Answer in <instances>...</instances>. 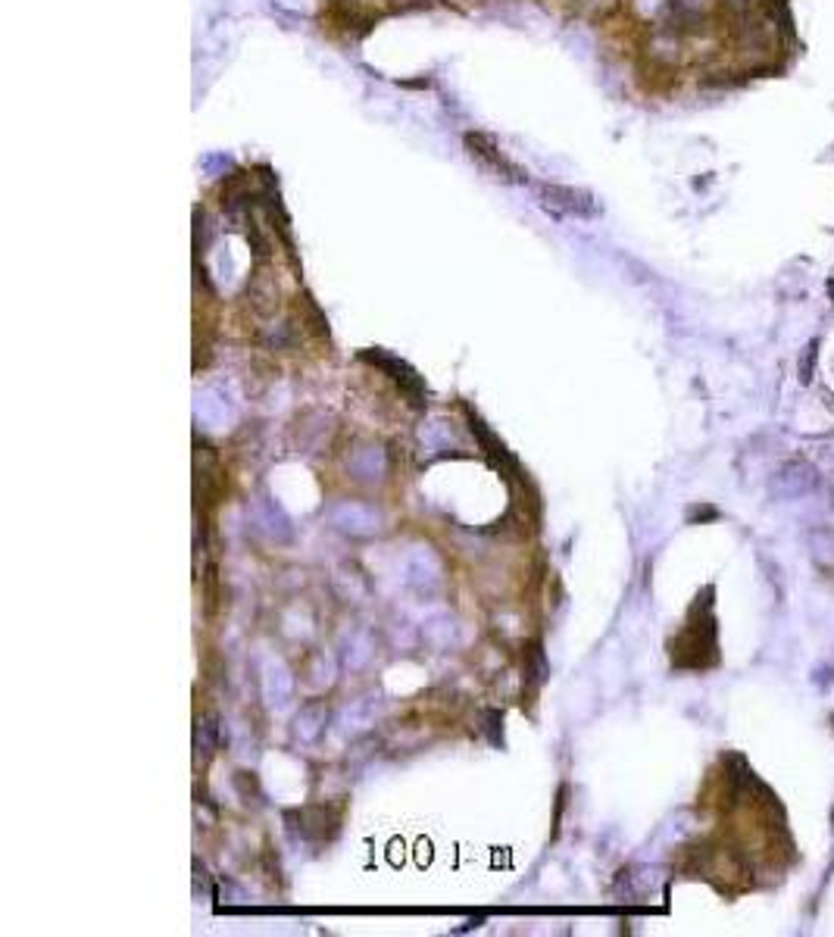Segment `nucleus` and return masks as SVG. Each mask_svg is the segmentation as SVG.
Returning <instances> with one entry per match:
<instances>
[{"mask_svg":"<svg viewBox=\"0 0 834 937\" xmlns=\"http://www.w3.org/2000/svg\"><path fill=\"white\" fill-rule=\"evenodd\" d=\"M672 659L682 669H707L716 662V629L709 616H700V604L691 609V622L672 644Z\"/></svg>","mask_w":834,"mask_h":937,"instance_id":"f257e3e1","label":"nucleus"},{"mask_svg":"<svg viewBox=\"0 0 834 937\" xmlns=\"http://www.w3.org/2000/svg\"><path fill=\"white\" fill-rule=\"evenodd\" d=\"M816 484H819L816 466H812L809 459L794 456V459H787V463H782V466L775 469L769 488H772V497H775V501H797V497L812 494Z\"/></svg>","mask_w":834,"mask_h":937,"instance_id":"f03ea898","label":"nucleus"},{"mask_svg":"<svg viewBox=\"0 0 834 937\" xmlns=\"http://www.w3.org/2000/svg\"><path fill=\"white\" fill-rule=\"evenodd\" d=\"M466 148H469V156L479 160L491 176L509 178V181H526V173H522L519 166H513L504 153L491 144V138H484V135H466Z\"/></svg>","mask_w":834,"mask_h":937,"instance_id":"7ed1b4c3","label":"nucleus"},{"mask_svg":"<svg viewBox=\"0 0 834 937\" xmlns=\"http://www.w3.org/2000/svg\"><path fill=\"white\" fill-rule=\"evenodd\" d=\"M541 201L547 210L554 213H569V216H594V203L584 191H572V188H556V185H544L541 188Z\"/></svg>","mask_w":834,"mask_h":937,"instance_id":"20e7f679","label":"nucleus"},{"mask_svg":"<svg viewBox=\"0 0 834 937\" xmlns=\"http://www.w3.org/2000/svg\"><path fill=\"white\" fill-rule=\"evenodd\" d=\"M809 550L819 569L834 572V529H816L809 534Z\"/></svg>","mask_w":834,"mask_h":937,"instance_id":"39448f33","label":"nucleus"}]
</instances>
